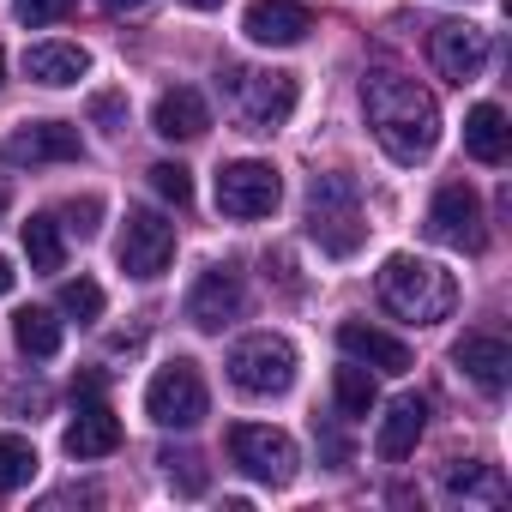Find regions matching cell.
I'll use <instances>...</instances> for the list:
<instances>
[{
	"label": "cell",
	"instance_id": "cell-1",
	"mask_svg": "<svg viewBox=\"0 0 512 512\" xmlns=\"http://www.w3.org/2000/svg\"><path fill=\"white\" fill-rule=\"evenodd\" d=\"M362 109H368V127H374V139L386 145L392 163L434 157V145H440V103H434L428 85L380 67V73L362 79Z\"/></svg>",
	"mask_w": 512,
	"mask_h": 512
},
{
	"label": "cell",
	"instance_id": "cell-2",
	"mask_svg": "<svg viewBox=\"0 0 512 512\" xmlns=\"http://www.w3.org/2000/svg\"><path fill=\"white\" fill-rule=\"evenodd\" d=\"M380 302H386L398 320H410V326H440V320H452V308H458V284H452V272L434 266V260L392 253V260L380 266Z\"/></svg>",
	"mask_w": 512,
	"mask_h": 512
},
{
	"label": "cell",
	"instance_id": "cell-3",
	"mask_svg": "<svg viewBox=\"0 0 512 512\" xmlns=\"http://www.w3.org/2000/svg\"><path fill=\"white\" fill-rule=\"evenodd\" d=\"M308 235L320 241V253L332 260H350V253L368 241V217H362V187L344 169H326L308 181Z\"/></svg>",
	"mask_w": 512,
	"mask_h": 512
},
{
	"label": "cell",
	"instance_id": "cell-4",
	"mask_svg": "<svg viewBox=\"0 0 512 512\" xmlns=\"http://www.w3.org/2000/svg\"><path fill=\"white\" fill-rule=\"evenodd\" d=\"M229 115L241 133H278L296 115V79L290 73H260V67H223Z\"/></svg>",
	"mask_w": 512,
	"mask_h": 512
},
{
	"label": "cell",
	"instance_id": "cell-5",
	"mask_svg": "<svg viewBox=\"0 0 512 512\" xmlns=\"http://www.w3.org/2000/svg\"><path fill=\"white\" fill-rule=\"evenodd\" d=\"M229 380L247 398H284L296 386V344L278 332H253L229 350Z\"/></svg>",
	"mask_w": 512,
	"mask_h": 512
},
{
	"label": "cell",
	"instance_id": "cell-6",
	"mask_svg": "<svg viewBox=\"0 0 512 512\" xmlns=\"http://www.w3.org/2000/svg\"><path fill=\"white\" fill-rule=\"evenodd\" d=\"M205 380H199V368L187 362V356H175V362H163L157 374H151V386H145V416L157 422V428H199L205 422Z\"/></svg>",
	"mask_w": 512,
	"mask_h": 512
},
{
	"label": "cell",
	"instance_id": "cell-7",
	"mask_svg": "<svg viewBox=\"0 0 512 512\" xmlns=\"http://www.w3.org/2000/svg\"><path fill=\"white\" fill-rule=\"evenodd\" d=\"M229 458H235V470H247L253 482H266V488H284L302 470L296 440L284 428H260V422H235L229 428Z\"/></svg>",
	"mask_w": 512,
	"mask_h": 512
},
{
	"label": "cell",
	"instance_id": "cell-8",
	"mask_svg": "<svg viewBox=\"0 0 512 512\" xmlns=\"http://www.w3.org/2000/svg\"><path fill=\"white\" fill-rule=\"evenodd\" d=\"M278 199H284V181H278V169L260 163V157H235V163L217 169V211H223V217H241V223L272 217Z\"/></svg>",
	"mask_w": 512,
	"mask_h": 512
},
{
	"label": "cell",
	"instance_id": "cell-9",
	"mask_svg": "<svg viewBox=\"0 0 512 512\" xmlns=\"http://www.w3.org/2000/svg\"><path fill=\"white\" fill-rule=\"evenodd\" d=\"M115 260H121V272H127V278H139V284L163 278V272H169V260H175V223H163L157 211L133 205V211H127V223H121V241H115Z\"/></svg>",
	"mask_w": 512,
	"mask_h": 512
},
{
	"label": "cell",
	"instance_id": "cell-10",
	"mask_svg": "<svg viewBox=\"0 0 512 512\" xmlns=\"http://www.w3.org/2000/svg\"><path fill=\"white\" fill-rule=\"evenodd\" d=\"M428 235L440 247H458V253H482L488 247V217H482V199L470 181H446L428 205Z\"/></svg>",
	"mask_w": 512,
	"mask_h": 512
},
{
	"label": "cell",
	"instance_id": "cell-11",
	"mask_svg": "<svg viewBox=\"0 0 512 512\" xmlns=\"http://www.w3.org/2000/svg\"><path fill=\"white\" fill-rule=\"evenodd\" d=\"M85 145H79V127L67 121H25L0 139V163L7 169H43V163H79Z\"/></svg>",
	"mask_w": 512,
	"mask_h": 512
},
{
	"label": "cell",
	"instance_id": "cell-12",
	"mask_svg": "<svg viewBox=\"0 0 512 512\" xmlns=\"http://www.w3.org/2000/svg\"><path fill=\"white\" fill-rule=\"evenodd\" d=\"M428 61H434L440 79H452V85H476L482 67H488V31H476V25H464V19L434 25V37H428Z\"/></svg>",
	"mask_w": 512,
	"mask_h": 512
},
{
	"label": "cell",
	"instance_id": "cell-13",
	"mask_svg": "<svg viewBox=\"0 0 512 512\" xmlns=\"http://www.w3.org/2000/svg\"><path fill=\"white\" fill-rule=\"evenodd\" d=\"M241 308H247V284H241L235 266H205L199 284L187 290V320H193L199 332H223V326H235Z\"/></svg>",
	"mask_w": 512,
	"mask_h": 512
},
{
	"label": "cell",
	"instance_id": "cell-14",
	"mask_svg": "<svg viewBox=\"0 0 512 512\" xmlns=\"http://www.w3.org/2000/svg\"><path fill=\"white\" fill-rule=\"evenodd\" d=\"M241 31H247V43H260V49H296L314 31V13L302 7V0H253Z\"/></svg>",
	"mask_w": 512,
	"mask_h": 512
},
{
	"label": "cell",
	"instance_id": "cell-15",
	"mask_svg": "<svg viewBox=\"0 0 512 512\" xmlns=\"http://www.w3.org/2000/svg\"><path fill=\"white\" fill-rule=\"evenodd\" d=\"M338 350H344L350 362L374 368V374H410V344L392 338V332H380V326L344 320V326H338Z\"/></svg>",
	"mask_w": 512,
	"mask_h": 512
},
{
	"label": "cell",
	"instance_id": "cell-16",
	"mask_svg": "<svg viewBox=\"0 0 512 512\" xmlns=\"http://www.w3.org/2000/svg\"><path fill=\"white\" fill-rule=\"evenodd\" d=\"M422 428H428V398H416V392H404V398H392V404H386V416H380V440H374V452H380L386 464H404V458L416 452V440H422Z\"/></svg>",
	"mask_w": 512,
	"mask_h": 512
},
{
	"label": "cell",
	"instance_id": "cell-17",
	"mask_svg": "<svg viewBox=\"0 0 512 512\" xmlns=\"http://www.w3.org/2000/svg\"><path fill=\"white\" fill-rule=\"evenodd\" d=\"M67 458H109L121 446V422L103 398H79V416L67 422Z\"/></svg>",
	"mask_w": 512,
	"mask_h": 512
},
{
	"label": "cell",
	"instance_id": "cell-18",
	"mask_svg": "<svg viewBox=\"0 0 512 512\" xmlns=\"http://www.w3.org/2000/svg\"><path fill=\"white\" fill-rule=\"evenodd\" d=\"M205 127H211V103H205L193 85L163 91L157 109H151V133H157V139H205Z\"/></svg>",
	"mask_w": 512,
	"mask_h": 512
},
{
	"label": "cell",
	"instance_id": "cell-19",
	"mask_svg": "<svg viewBox=\"0 0 512 512\" xmlns=\"http://www.w3.org/2000/svg\"><path fill=\"white\" fill-rule=\"evenodd\" d=\"M452 362H458L482 392H506V380H512V350H506V338H494V332H470V338H458Z\"/></svg>",
	"mask_w": 512,
	"mask_h": 512
},
{
	"label": "cell",
	"instance_id": "cell-20",
	"mask_svg": "<svg viewBox=\"0 0 512 512\" xmlns=\"http://www.w3.org/2000/svg\"><path fill=\"white\" fill-rule=\"evenodd\" d=\"M25 73H31L37 85L61 91V85H79V79L91 73V55H85L79 43H37V49H25Z\"/></svg>",
	"mask_w": 512,
	"mask_h": 512
},
{
	"label": "cell",
	"instance_id": "cell-21",
	"mask_svg": "<svg viewBox=\"0 0 512 512\" xmlns=\"http://www.w3.org/2000/svg\"><path fill=\"white\" fill-rule=\"evenodd\" d=\"M464 151H470L476 163H506L512 127H506V109H500V103H476V109L464 115Z\"/></svg>",
	"mask_w": 512,
	"mask_h": 512
},
{
	"label": "cell",
	"instance_id": "cell-22",
	"mask_svg": "<svg viewBox=\"0 0 512 512\" xmlns=\"http://www.w3.org/2000/svg\"><path fill=\"white\" fill-rule=\"evenodd\" d=\"M440 488L452 500H500L506 494L500 476H494V464H476V458H446L440 464Z\"/></svg>",
	"mask_w": 512,
	"mask_h": 512
},
{
	"label": "cell",
	"instance_id": "cell-23",
	"mask_svg": "<svg viewBox=\"0 0 512 512\" xmlns=\"http://www.w3.org/2000/svg\"><path fill=\"white\" fill-rule=\"evenodd\" d=\"M13 344H19L31 362H49V356L61 350V320H55L49 308H25V314L13 320Z\"/></svg>",
	"mask_w": 512,
	"mask_h": 512
},
{
	"label": "cell",
	"instance_id": "cell-24",
	"mask_svg": "<svg viewBox=\"0 0 512 512\" xmlns=\"http://www.w3.org/2000/svg\"><path fill=\"white\" fill-rule=\"evenodd\" d=\"M25 260H31V272H61L67 266V241H61L55 217H31L25 223Z\"/></svg>",
	"mask_w": 512,
	"mask_h": 512
},
{
	"label": "cell",
	"instance_id": "cell-25",
	"mask_svg": "<svg viewBox=\"0 0 512 512\" xmlns=\"http://www.w3.org/2000/svg\"><path fill=\"white\" fill-rule=\"evenodd\" d=\"M332 392H338V410H344V416H368V410L380 404V386H374V374H368L362 362H344V368L332 374Z\"/></svg>",
	"mask_w": 512,
	"mask_h": 512
},
{
	"label": "cell",
	"instance_id": "cell-26",
	"mask_svg": "<svg viewBox=\"0 0 512 512\" xmlns=\"http://www.w3.org/2000/svg\"><path fill=\"white\" fill-rule=\"evenodd\" d=\"M37 476V446L25 434H0V494H19Z\"/></svg>",
	"mask_w": 512,
	"mask_h": 512
},
{
	"label": "cell",
	"instance_id": "cell-27",
	"mask_svg": "<svg viewBox=\"0 0 512 512\" xmlns=\"http://www.w3.org/2000/svg\"><path fill=\"white\" fill-rule=\"evenodd\" d=\"M61 314H67V320H79V326L103 320V284H91V278L61 284Z\"/></svg>",
	"mask_w": 512,
	"mask_h": 512
},
{
	"label": "cell",
	"instance_id": "cell-28",
	"mask_svg": "<svg viewBox=\"0 0 512 512\" xmlns=\"http://www.w3.org/2000/svg\"><path fill=\"white\" fill-rule=\"evenodd\" d=\"M157 464H163V476H169L181 494H205V482H211V476H205V464H199V452H187V446H181V452L169 446Z\"/></svg>",
	"mask_w": 512,
	"mask_h": 512
},
{
	"label": "cell",
	"instance_id": "cell-29",
	"mask_svg": "<svg viewBox=\"0 0 512 512\" xmlns=\"http://www.w3.org/2000/svg\"><path fill=\"white\" fill-rule=\"evenodd\" d=\"M67 13H73V0H13V19H19V25H31V31L61 25Z\"/></svg>",
	"mask_w": 512,
	"mask_h": 512
},
{
	"label": "cell",
	"instance_id": "cell-30",
	"mask_svg": "<svg viewBox=\"0 0 512 512\" xmlns=\"http://www.w3.org/2000/svg\"><path fill=\"white\" fill-rule=\"evenodd\" d=\"M97 217H103V199H91V193H85V199H73V205H67L61 217H55V223H61L67 235L91 241V235H97Z\"/></svg>",
	"mask_w": 512,
	"mask_h": 512
},
{
	"label": "cell",
	"instance_id": "cell-31",
	"mask_svg": "<svg viewBox=\"0 0 512 512\" xmlns=\"http://www.w3.org/2000/svg\"><path fill=\"white\" fill-rule=\"evenodd\" d=\"M151 187H157L169 205H187V199H193V175H187L181 163H157V169H151Z\"/></svg>",
	"mask_w": 512,
	"mask_h": 512
},
{
	"label": "cell",
	"instance_id": "cell-32",
	"mask_svg": "<svg viewBox=\"0 0 512 512\" xmlns=\"http://www.w3.org/2000/svg\"><path fill=\"white\" fill-rule=\"evenodd\" d=\"M91 121H97L103 133H121V127H127V97H115V91L91 97Z\"/></svg>",
	"mask_w": 512,
	"mask_h": 512
},
{
	"label": "cell",
	"instance_id": "cell-33",
	"mask_svg": "<svg viewBox=\"0 0 512 512\" xmlns=\"http://www.w3.org/2000/svg\"><path fill=\"white\" fill-rule=\"evenodd\" d=\"M97 7H103V13H115V19H121V13H139V7H145V0H97Z\"/></svg>",
	"mask_w": 512,
	"mask_h": 512
},
{
	"label": "cell",
	"instance_id": "cell-34",
	"mask_svg": "<svg viewBox=\"0 0 512 512\" xmlns=\"http://www.w3.org/2000/svg\"><path fill=\"white\" fill-rule=\"evenodd\" d=\"M13 284H19V272H13V260H0V296H13Z\"/></svg>",
	"mask_w": 512,
	"mask_h": 512
},
{
	"label": "cell",
	"instance_id": "cell-35",
	"mask_svg": "<svg viewBox=\"0 0 512 512\" xmlns=\"http://www.w3.org/2000/svg\"><path fill=\"white\" fill-rule=\"evenodd\" d=\"M187 7H199V13H211V7H223V0H187Z\"/></svg>",
	"mask_w": 512,
	"mask_h": 512
},
{
	"label": "cell",
	"instance_id": "cell-36",
	"mask_svg": "<svg viewBox=\"0 0 512 512\" xmlns=\"http://www.w3.org/2000/svg\"><path fill=\"white\" fill-rule=\"evenodd\" d=\"M7 205H13V193H7V187H0V217H7Z\"/></svg>",
	"mask_w": 512,
	"mask_h": 512
},
{
	"label": "cell",
	"instance_id": "cell-37",
	"mask_svg": "<svg viewBox=\"0 0 512 512\" xmlns=\"http://www.w3.org/2000/svg\"><path fill=\"white\" fill-rule=\"evenodd\" d=\"M0 79H7V55H0Z\"/></svg>",
	"mask_w": 512,
	"mask_h": 512
}]
</instances>
